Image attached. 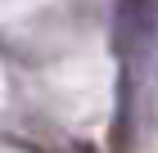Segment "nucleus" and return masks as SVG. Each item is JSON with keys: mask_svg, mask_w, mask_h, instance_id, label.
Returning <instances> with one entry per match:
<instances>
[{"mask_svg": "<svg viewBox=\"0 0 158 153\" xmlns=\"http://www.w3.org/2000/svg\"><path fill=\"white\" fill-rule=\"evenodd\" d=\"M154 36V0H118V45L131 54Z\"/></svg>", "mask_w": 158, "mask_h": 153, "instance_id": "nucleus-1", "label": "nucleus"}]
</instances>
